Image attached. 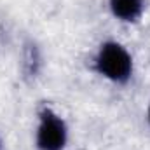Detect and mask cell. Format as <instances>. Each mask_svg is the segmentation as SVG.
<instances>
[{
    "mask_svg": "<svg viewBox=\"0 0 150 150\" xmlns=\"http://www.w3.org/2000/svg\"><path fill=\"white\" fill-rule=\"evenodd\" d=\"M37 129V147L40 150H63L67 145V124L51 108L40 110Z\"/></svg>",
    "mask_w": 150,
    "mask_h": 150,
    "instance_id": "2",
    "label": "cell"
},
{
    "mask_svg": "<svg viewBox=\"0 0 150 150\" xmlns=\"http://www.w3.org/2000/svg\"><path fill=\"white\" fill-rule=\"evenodd\" d=\"M143 0H110V9L113 16L122 21H138L143 14Z\"/></svg>",
    "mask_w": 150,
    "mask_h": 150,
    "instance_id": "3",
    "label": "cell"
},
{
    "mask_svg": "<svg viewBox=\"0 0 150 150\" xmlns=\"http://www.w3.org/2000/svg\"><path fill=\"white\" fill-rule=\"evenodd\" d=\"M149 122H150V108H149Z\"/></svg>",
    "mask_w": 150,
    "mask_h": 150,
    "instance_id": "4",
    "label": "cell"
},
{
    "mask_svg": "<svg viewBox=\"0 0 150 150\" xmlns=\"http://www.w3.org/2000/svg\"><path fill=\"white\" fill-rule=\"evenodd\" d=\"M96 70L113 82L124 84L133 72V59L129 52L117 42H107L101 45L96 56Z\"/></svg>",
    "mask_w": 150,
    "mask_h": 150,
    "instance_id": "1",
    "label": "cell"
}]
</instances>
